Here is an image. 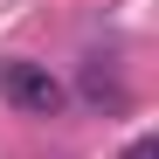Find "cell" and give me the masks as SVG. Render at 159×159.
Here are the masks:
<instances>
[{"instance_id":"1","label":"cell","mask_w":159,"mask_h":159,"mask_svg":"<svg viewBox=\"0 0 159 159\" xmlns=\"http://www.w3.org/2000/svg\"><path fill=\"white\" fill-rule=\"evenodd\" d=\"M0 97L28 118H56L69 104V90L48 76V62H28V56H0Z\"/></svg>"},{"instance_id":"3","label":"cell","mask_w":159,"mask_h":159,"mask_svg":"<svg viewBox=\"0 0 159 159\" xmlns=\"http://www.w3.org/2000/svg\"><path fill=\"white\" fill-rule=\"evenodd\" d=\"M125 159H159V139H152V131H139V139L125 145Z\"/></svg>"},{"instance_id":"2","label":"cell","mask_w":159,"mask_h":159,"mask_svg":"<svg viewBox=\"0 0 159 159\" xmlns=\"http://www.w3.org/2000/svg\"><path fill=\"white\" fill-rule=\"evenodd\" d=\"M83 104H97V111L104 104H125V90L104 76V62H83Z\"/></svg>"}]
</instances>
